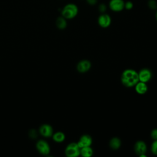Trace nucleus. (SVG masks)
I'll list each match as a JSON object with an SVG mask.
<instances>
[{
	"label": "nucleus",
	"instance_id": "23",
	"mask_svg": "<svg viewBox=\"0 0 157 157\" xmlns=\"http://www.w3.org/2000/svg\"><path fill=\"white\" fill-rule=\"evenodd\" d=\"M86 1L88 4L91 5V6H93L97 3L98 0H86Z\"/></svg>",
	"mask_w": 157,
	"mask_h": 157
},
{
	"label": "nucleus",
	"instance_id": "13",
	"mask_svg": "<svg viewBox=\"0 0 157 157\" xmlns=\"http://www.w3.org/2000/svg\"><path fill=\"white\" fill-rule=\"evenodd\" d=\"M121 141L120 138L117 137H112L109 141V147L113 150H118L120 148Z\"/></svg>",
	"mask_w": 157,
	"mask_h": 157
},
{
	"label": "nucleus",
	"instance_id": "9",
	"mask_svg": "<svg viewBox=\"0 0 157 157\" xmlns=\"http://www.w3.org/2000/svg\"><path fill=\"white\" fill-rule=\"evenodd\" d=\"M36 148L40 153L44 155H48L50 151L49 145L44 140H40L37 142Z\"/></svg>",
	"mask_w": 157,
	"mask_h": 157
},
{
	"label": "nucleus",
	"instance_id": "11",
	"mask_svg": "<svg viewBox=\"0 0 157 157\" xmlns=\"http://www.w3.org/2000/svg\"><path fill=\"white\" fill-rule=\"evenodd\" d=\"M39 132L40 134L45 137H49L53 135V128L52 127L47 124H42L39 128Z\"/></svg>",
	"mask_w": 157,
	"mask_h": 157
},
{
	"label": "nucleus",
	"instance_id": "8",
	"mask_svg": "<svg viewBox=\"0 0 157 157\" xmlns=\"http://www.w3.org/2000/svg\"><path fill=\"white\" fill-rule=\"evenodd\" d=\"M91 67V63L88 59H83L77 64V70L80 73L88 72Z\"/></svg>",
	"mask_w": 157,
	"mask_h": 157
},
{
	"label": "nucleus",
	"instance_id": "10",
	"mask_svg": "<svg viewBox=\"0 0 157 157\" xmlns=\"http://www.w3.org/2000/svg\"><path fill=\"white\" fill-rule=\"evenodd\" d=\"M93 142V140L91 137L88 134H83L82 135L78 141L77 142L78 147L81 148L84 147H88L91 146Z\"/></svg>",
	"mask_w": 157,
	"mask_h": 157
},
{
	"label": "nucleus",
	"instance_id": "1",
	"mask_svg": "<svg viewBox=\"0 0 157 157\" xmlns=\"http://www.w3.org/2000/svg\"><path fill=\"white\" fill-rule=\"evenodd\" d=\"M139 81L138 72L134 69H125L121 74V82L126 87L134 86Z\"/></svg>",
	"mask_w": 157,
	"mask_h": 157
},
{
	"label": "nucleus",
	"instance_id": "22",
	"mask_svg": "<svg viewBox=\"0 0 157 157\" xmlns=\"http://www.w3.org/2000/svg\"><path fill=\"white\" fill-rule=\"evenodd\" d=\"M29 136L32 138H36L37 137V132L35 130H31L29 132Z\"/></svg>",
	"mask_w": 157,
	"mask_h": 157
},
{
	"label": "nucleus",
	"instance_id": "24",
	"mask_svg": "<svg viewBox=\"0 0 157 157\" xmlns=\"http://www.w3.org/2000/svg\"><path fill=\"white\" fill-rule=\"evenodd\" d=\"M155 17H156V20L157 21V11L156 12V13H155Z\"/></svg>",
	"mask_w": 157,
	"mask_h": 157
},
{
	"label": "nucleus",
	"instance_id": "12",
	"mask_svg": "<svg viewBox=\"0 0 157 157\" xmlns=\"http://www.w3.org/2000/svg\"><path fill=\"white\" fill-rule=\"evenodd\" d=\"M134 86L136 91L139 94H144L147 93L148 90L147 85L145 82L139 81Z\"/></svg>",
	"mask_w": 157,
	"mask_h": 157
},
{
	"label": "nucleus",
	"instance_id": "19",
	"mask_svg": "<svg viewBox=\"0 0 157 157\" xmlns=\"http://www.w3.org/2000/svg\"><path fill=\"white\" fill-rule=\"evenodd\" d=\"M134 4L132 1H128L126 2H124V9L126 10H131L133 8Z\"/></svg>",
	"mask_w": 157,
	"mask_h": 157
},
{
	"label": "nucleus",
	"instance_id": "21",
	"mask_svg": "<svg viewBox=\"0 0 157 157\" xmlns=\"http://www.w3.org/2000/svg\"><path fill=\"white\" fill-rule=\"evenodd\" d=\"M107 9V7L104 4H99V7H98V10L101 13H105V12L106 11Z\"/></svg>",
	"mask_w": 157,
	"mask_h": 157
},
{
	"label": "nucleus",
	"instance_id": "6",
	"mask_svg": "<svg viewBox=\"0 0 157 157\" xmlns=\"http://www.w3.org/2000/svg\"><path fill=\"white\" fill-rule=\"evenodd\" d=\"M112 22V19L110 16L105 13H101L98 19V25L103 28H106L109 27Z\"/></svg>",
	"mask_w": 157,
	"mask_h": 157
},
{
	"label": "nucleus",
	"instance_id": "2",
	"mask_svg": "<svg viewBox=\"0 0 157 157\" xmlns=\"http://www.w3.org/2000/svg\"><path fill=\"white\" fill-rule=\"evenodd\" d=\"M78 12L77 6L73 3H69L65 5L61 10V16L66 20H70L75 18Z\"/></svg>",
	"mask_w": 157,
	"mask_h": 157
},
{
	"label": "nucleus",
	"instance_id": "20",
	"mask_svg": "<svg viewBox=\"0 0 157 157\" xmlns=\"http://www.w3.org/2000/svg\"><path fill=\"white\" fill-rule=\"evenodd\" d=\"M150 136L153 140H157V129H153L151 131Z\"/></svg>",
	"mask_w": 157,
	"mask_h": 157
},
{
	"label": "nucleus",
	"instance_id": "16",
	"mask_svg": "<svg viewBox=\"0 0 157 157\" xmlns=\"http://www.w3.org/2000/svg\"><path fill=\"white\" fill-rule=\"evenodd\" d=\"M52 137L53 140L58 143L63 142L65 139V134L61 131H58L55 132V134H53Z\"/></svg>",
	"mask_w": 157,
	"mask_h": 157
},
{
	"label": "nucleus",
	"instance_id": "15",
	"mask_svg": "<svg viewBox=\"0 0 157 157\" xmlns=\"http://www.w3.org/2000/svg\"><path fill=\"white\" fill-rule=\"evenodd\" d=\"M56 25L57 28L59 29H65L67 26L66 19L65 18H64L63 16L58 17L56 20Z\"/></svg>",
	"mask_w": 157,
	"mask_h": 157
},
{
	"label": "nucleus",
	"instance_id": "5",
	"mask_svg": "<svg viewBox=\"0 0 157 157\" xmlns=\"http://www.w3.org/2000/svg\"><path fill=\"white\" fill-rule=\"evenodd\" d=\"M109 7L113 12H121L124 9V1L123 0H110L109 2Z\"/></svg>",
	"mask_w": 157,
	"mask_h": 157
},
{
	"label": "nucleus",
	"instance_id": "17",
	"mask_svg": "<svg viewBox=\"0 0 157 157\" xmlns=\"http://www.w3.org/2000/svg\"><path fill=\"white\" fill-rule=\"evenodd\" d=\"M148 6L151 10H156L157 9V2L156 0H149L148 1Z\"/></svg>",
	"mask_w": 157,
	"mask_h": 157
},
{
	"label": "nucleus",
	"instance_id": "14",
	"mask_svg": "<svg viewBox=\"0 0 157 157\" xmlns=\"http://www.w3.org/2000/svg\"><path fill=\"white\" fill-rule=\"evenodd\" d=\"M93 154V150L91 146L84 147L80 148V155L83 157H91Z\"/></svg>",
	"mask_w": 157,
	"mask_h": 157
},
{
	"label": "nucleus",
	"instance_id": "4",
	"mask_svg": "<svg viewBox=\"0 0 157 157\" xmlns=\"http://www.w3.org/2000/svg\"><path fill=\"white\" fill-rule=\"evenodd\" d=\"M134 150L135 153L139 155L140 157H146L147 155H145L147 147L145 142L143 140H138L137 141L134 146Z\"/></svg>",
	"mask_w": 157,
	"mask_h": 157
},
{
	"label": "nucleus",
	"instance_id": "7",
	"mask_svg": "<svg viewBox=\"0 0 157 157\" xmlns=\"http://www.w3.org/2000/svg\"><path fill=\"white\" fill-rule=\"evenodd\" d=\"M139 80L147 83L150 80L152 77L151 71L148 68H143L138 72Z\"/></svg>",
	"mask_w": 157,
	"mask_h": 157
},
{
	"label": "nucleus",
	"instance_id": "3",
	"mask_svg": "<svg viewBox=\"0 0 157 157\" xmlns=\"http://www.w3.org/2000/svg\"><path fill=\"white\" fill-rule=\"evenodd\" d=\"M65 155L67 157H77L80 155V148L77 143L71 142L65 149Z\"/></svg>",
	"mask_w": 157,
	"mask_h": 157
},
{
	"label": "nucleus",
	"instance_id": "18",
	"mask_svg": "<svg viewBox=\"0 0 157 157\" xmlns=\"http://www.w3.org/2000/svg\"><path fill=\"white\" fill-rule=\"evenodd\" d=\"M151 151L153 155H157V140H155L151 144Z\"/></svg>",
	"mask_w": 157,
	"mask_h": 157
}]
</instances>
